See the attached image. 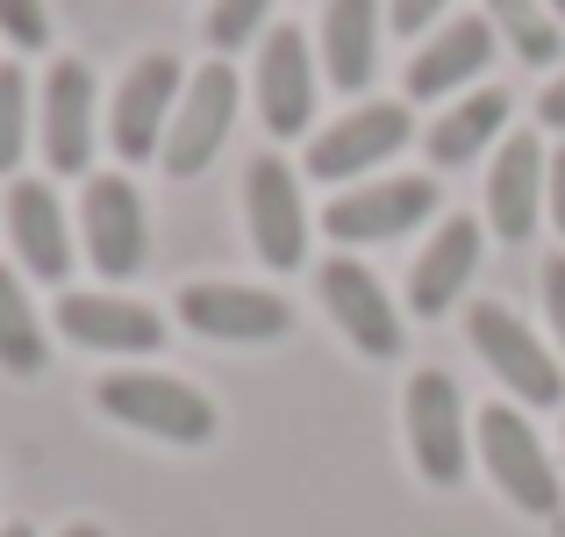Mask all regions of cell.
Returning a JSON list of instances; mask_svg holds the SVG:
<instances>
[{
	"label": "cell",
	"instance_id": "obj_1",
	"mask_svg": "<svg viewBox=\"0 0 565 537\" xmlns=\"http://www.w3.org/2000/svg\"><path fill=\"white\" fill-rule=\"evenodd\" d=\"M94 401H100V415H115V423L143 430L158 444H207L215 438V401L201 387L172 380V372H108L94 387Z\"/></svg>",
	"mask_w": 565,
	"mask_h": 537
},
{
	"label": "cell",
	"instance_id": "obj_2",
	"mask_svg": "<svg viewBox=\"0 0 565 537\" xmlns=\"http://www.w3.org/2000/svg\"><path fill=\"white\" fill-rule=\"evenodd\" d=\"M472 430H480V459H487V473H494L501 495H509L523 516H537V524H558L565 487H558L552 452L537 444V430H530L515 409H501V401L472 415Z\"/></svg>",
	"mask_w": 565,
	"mask_h": 537
},
{
	"label": "cell",
	"instance_id": "obj_3",
	"mask_svg": "<svg viewBox=\"0 0 565 537\" xmlns=\"http://www.w3.org/2000/svg\"><path fill=\"white\" fill-rule=\"evenodd\" d=\"M466 337H472V351L487 358V372H494L509 394H523V409H558V401H565V366L523 330L515 308L472 302L466 308Z\"/></svg>",
	"mask_w": 565,
	"mask_h": 537
},
{
	"label": "cell",
	"instance_id": "obj_4",
	"mask_svg": "<svg viewBox=\"0 0 565 537\" xmlns=\"http://www.w3.org/2000/svg\"><path fill=\"white\" fill-rule=\"evenodd\" d=\"M401 430H408V459L429 487H458L466 481V394L451 372L423 366L401 394Z\"/></svg>",
	"mask_w": 565,
	"mask_h": 537
},
{
	"label": "cell",
	"instance_id": "obj_5",
	"mask_svg": "<svg viewBox=\"0 0 565 537\" xmlns=\"http://www.w3.org/2000/svg\"><path fill=\"white\" fill-rule=\"evenodd\" d=\"M180 57L151 51L137 57V65L122 72V86H115L108 101V144L122 166H143V158L166 151V129H172V108H180Z\"/></svg>",
	"mask_w": 565,
	"mask_h": 537
},
{
	"label": "cell",
	"instance_id": "obj_6",
	"mask_svg": "<svg viewBox=\"0 0 565 537\" xmlns=\"http://www.w3.org/2000/svg\"><path fill=\"white\" fill-rule=\"evenodd\" d=\"M230 129H236V72L215 57V65H201V72L186 80L158 166H166L172 179H201L207 166H215V151L230 144Z\"/></svg>",
	"mask_w": 565,
	"mask_h": 537
},
{
	"label": "cell",
	"instance_id": "obj_7",
	"mask_svg": "<svg viewBox=\"0 0 565 537\" xmlns=\"http://www.w3.org/2000/svg\"><path fill=\"white\" fill-rule=\"evenodd\" d=\"M437 215V179L429 172H401V179H365L344 187L322 208V230L337 244H386V236H408L415 222Z\"/></svg>",
	"mask_w": 565,
	"mask_h": 537
},
{
	"label": "cell",
	"instance_id": "obj_8",
	"mask_svg": "<svg viewBox=\"0 0 565 537\" xmlns=\"http://www.w3.org/2000/svg\"><path fill=\"white\" fill-rule=\"evenodd\" d=\"M79 236H86V259H94V273H108V280H137V273H143V259H151V215H143V193L129 187L122 172L86 179Z\"/></svg>",
	"mask_w": 565,
	"mask_h": 537
},
{
	"label": "cell",
	"instance_id": "obj_9",
	"mask_svg": "<svg viewBox=\"0 0 565 537\" xmlns=\"http://www.w3.org/2000/svg\"><path fill=\"white\" fill-rule=\"evenodd\" d=\"M408 101H365V108H351L344 123L316 129V144H308V172L330 179V187H351V179L380 172L394 151H408Z\"/></svg>",
	"mask_w": 565,
	"mask_h": 537
},
{
	"label": "cell",
	"instance_id": "obj_10",
	"mask_svg": "<svg viewBox=\"0 0 565 537\" xmlns=\"http://www.w3.org/2000/svg\"><path fill=\"white\" fill-rule=\"evenodd\" d=\"M180 323L215 345H279L294 330V308L273 287H236V280H193L180 287Z\"/></svg>",
	"mask_w": 565,
	"mask_h": 537
},
{
	"label": "cell",
	"instance_id": "obj_11",
	"mask_svg": "<svg viewBox=\"0 0 565 537\" xmlns=\"http://www.w3.org/2000/svg\"><path fill=\"white\" fill-rule=\"evenodd\" d=\"M244 222H250V244L273 273H294L308 259V201L294 187V166L287 158H250L244 172Z\"/></svg>",
	"mask_w": 565,
	"mask_h": 537
},
{
	"label": "cell",
	"instance_id": "obj_12",
	"mask_svg": "<svg viewBox=\"0 0 565 537\" xmlns=\"http://www.w3.org/2000/svg\"><path fill=\"white\" fill-rule=\"evenodd\" d=\"M36 144H43V166L65 179H79L94 166V72H86V57H57L43 72Z\"/></svg>",
	"mask_w": 565,
	"mask_h": 537
},
{
	"label": "cell",
	"instance_id": "obj_13",
	"mask_svg": "<svg viewBox=\"0 0 565 537\" xmlns=\"http://www.w3.org/2000/svg\"><path fill=\"white\" fill-rule=\"evenodd\" d=\"M316 287H322L330 323L351 337V351H365V358H401V308L386 302V287L373 280V265H359V259H322Z\"/></svg>",
	"mask_w": 565,
	"mask_h": 537
},
{
	"label": "cell",
	"instance_id": "obj_14",
	"mask_svg": "<svg viewBox=\"0 0 565 537\" xmlns=\"http://www.w3.org/2000/svg\"><path fill=\"white\" fill-rule=\"evenodd\" d=\"M258 115L273 137H301L316 123V51L301 29H265L258 43Z\"/></svg>",
	"mask_w": 565,
	"mask_h": 537
},
{
	"label": "cell",
	"instance_id": "obj_15",
	"mask_svg": "<svg viewBox=\"0 0 565 537\" xmlns=\"http://www.w3.org/2000/svg\"><path fill=\"white\" fill-rule=\"evenodd\" d=\"M544 179H552V158H544V144L530 129L501 144L494 172H487V230L501 244H530V230L544 215Z\"/></svg>",
	"mask_w": 565,
	"mask_h": 537
},
{
	"label": "cell",
	"instance_id": "obj_16",
	"mask_svg": "<svg viewBox=\"0 0 565 537\" xmlns=\"http://www.w3.org/2000/svg\"><path fill=\"white\" fill-rule=\"evenodd\" d=\"M57 330L86 351H122V358H143L166 345V316L143 302H122V294H65L57 302Z\"/></svg>",
	"mask_w": 565,
	"mask_h": 537
},
{
	"label": "cell",
	"instance_id": "obj_17",
	"mask_svg": "<svg viewBox=\"0 0 565 537\" xmlns=\"http://www.w3.org/2000/svg\"><path fill=\"white\" fill-rule=\"evenodd\" d=\"M8 244H14V259H22L29 280L65 287L72 230H65V208H57V193L43 187V179H14V187H8Z\"/></svg>",
	"mask_w": 565,
	"mask_h": 537
},
{
	"label": "cell",
	"instance_id": "obj_18",
	"mask_svg": "<svg viewBox=\"0 0 565 537\" xmlns=\"http://www.w3.org/2000/svg\"><path fill=\"white\" fill-rule=\"evenodd\" d=\"M487 57H494V22L487 14H458L437 36H423V51L408 57V101H437L458 94L466 80H480Z\"/></svg>",
	"mask_w": 565,
	"mask_h": 537
},
{
	"label": "cell",
	"instance_id": "obj_19",
	"mask_svg": "<svg viewBox=\"0 0 565 537\" xmlns=\"http://www.w3.org/2000/svg\"><path fill=\"white\" fill-rule=\"evenodd\" d=\"M472 273H480V222L451 215L423 244V259L408 265V308H415V316H444V308H458Z\"/></svg>",
	"mask_w": 565,
	"mask_h": 537
},
{
	"label": "cell",
	"instance_id": "obj_20",
	"mask_svg": "<svg viewBox=\"0 0 565 537\" xmlns=\"http://www.w3.org/2000/svg\"><path fill=\"white\" fill-rule=\"evenodd\" d=\"M380 65V0H330L322 8V72L344 94H365Z\"/></svg>",
	"mask_w": 565,
	"mask_h": 537
},
{
	"label": "cell",
	"instance_id": "obj_21",
	"mask_svg": "<svg viewBox=\"0 0 565 537\" xmlns=\"http://www.w3.org/2000/svg\"><path fill=\"white\" fill-rule=\"evenodd\" d=\"M509 129V94L501 86H480V94H466V101H451V108L429 123V166L437 172H451V166H472V158L487 151V144Z\"/></svg>",
	"mask_w": 565,
	"mask_h": 537
},
{
	"label": "cell",
	"instance_id": "obj_22",
	"mask_svg": "<svg viewBox=\"0 0 565 537\" xmlns=\"http://www.w3.org/2000/svg\"><path fill=\"white\" fill-rule=\"evenodd\" d=\"M43 358H51V345H43L36 308H29L22 280H14L8 265H0V366H8L14 380H36V372H43Z\"/></svg>",
	"mask_w": 565,
	"mask_h": 537
},
{
	"label": "cell",
	"instance_id": "obj_23",
	"mask_svg": "<svg viewBox=\"0 0 565 537\" xmlns=\"http://www.w3.org/2000/svg\"><path fill=\"white\" fill-rule=\"evenodd\" d=\"M487 22H494V36H509V51L523 57V65H558L565 29L552 22L544 0H487Z\"/></svg>",
	"mask_w": 565,
	"mask_h": 537
},
{
	"label": "cell",
	"instance_id": "obj_24",
	"mask_svg": "<svg viewBox=\"0 0 565 537\" xmlns=\"http://www.w3.org/2000/svg\"><path fill=\"white\" fill-rule=\"evenodd\" d=\"M29 129H36V115H29V80H22V65H0V172L22 166Z\"/></svg>",
	"mask_w": 565,
	"mask_h": 537
},
{
	"label": "cell",
	"instance_id": "obj_25",
	"mask_svg": "<svg viewBox=\"0 0 565 537\" xmlns=\"http://www.w3.org/2000/svg\"><path fill=\"white\" fill-rule=\"evenodd\" d=\"M265 14H273V0H215V8H207V43H215V51H236V43H250L265 29Z\"/></svg>",
	"mask_w": 565,
	"mask_h": 537
},
{
	"label": "cell",
	"instance_id": "obj_26",
	"mask_svg": "<svg viewBox=\"0 0 565 537\" xmlns=\"http://www.w3.org/2000/svg\"><path fill=\"white\" fill-rule=\"evenodd\" d=\"M0 36H8L14 51H43V43H51V14H43V0H0Z\"/></svg>",
	"mask_w": 565,
	"mask_h": 537
},
{
	"label": "cell",
	"instance_id": "obj_27",
	"mask_svg": "<svg viewBox=\"0 0 565 537\" xmlns=\"http://www.w3.org/2000/svg\"><path fill=\"white\" fill-rule=\"evenodd\" d=\"M544 316H552L558 351H565V251H558V259H544Z\"/></svg>",
	"mask_w": 565,
	"mask_h": 537
},
{
	"label": "cell",
	"instance_id": "obj_28",
	"mask_svg": "<svg viewBox=\"0 0 565 537\" xmlns=\"http://www.w3.org/2000/svg\"><path fill=\"white\" fill-rule=\"evenodd\" d=\"M444 8H451V0H394V29H401V36H423Z\"/></svg>",
	"mask_w": 565,
	"mask_h": 537
},
{
	"label": "cell",
	"instance_id": "obj_29",
	"mask_svg": "<svg viewBox=\"0 0 565 537\" xmlns=\"http://www.w3.org/2000/svg\"><path fill=\"white\" fill-rule=\"evenodd\" d=\"M544 208H552L558 236H565V151H552V179H544Z\"/></svg>",
	"mask_w": 565,
	"mask_h": 537
},
{
	"label": "cell",
	"instance_id": "obj_30",
	"mask_svg": "<svg viewBox=\"0 0 565 537\" xmlns=\"http://www.w3.org/2000/svg\"><path fill=\"white\" fill-rule=\"evenodd\" d=\"M537 115H544V129H565V72L537 94Z\"/></svg>",
	"mask_w": 565,
	"mask_h": 537
},
{
	"label": "cell",
	"instance_id": "obj_31",
	"mask_svg": "<svg viewBox=\"0 0 565 537\" xmlns=\"http://www.w3.org/2000/svg\"><path fill=\"white\" fill-rule=\"evenodd\" d=\"M57 537H108V530H100V524H65Z\"/></svg>",
	"mask_w": 565,
	"mask_h": 537
},
{
	"label": "cell",
	"instance_id": "obj_32",
	"mask_svg": "<svg viewBox=\"0 0 565 537\" xmlns=\"http://www.w3.org/2000/svg\"><path fill=\"white\" fill-rule=\"evenodd\" d=\"M544 8H552V22H558V29H565V0H544Z\"/></svg>",
	"mask_w": 565,
	"mask_h": 537
},
{
	"label": "cell",
	"instance_id": "obj_33",
	"mask_svg": "<svg viewBox=\"0 0 565 537\" xmlns=\"http://www.w3.org/2000/svg\"><path fill=\"white\" fill-rule=\"evenodd\" d=\"M0 537H36V530H29V524H8V530H0Z\"/></svg>",
	"mask_w": 565,
	"mask_h": 537
}]
</instances>
